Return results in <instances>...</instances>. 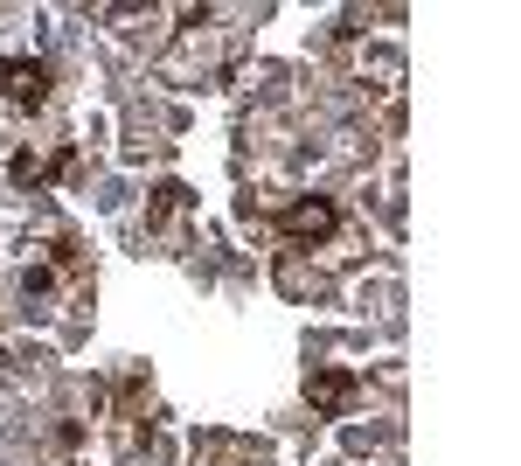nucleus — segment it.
<instances>
[{"label":"nucleus","mask_w":521,"mask_h":466,"mask_svg":"<svg viewBox=\"0 0 521 466\" xmlns=\"http://www.w3.org/2000/svg\"><path fill=\"white\" fill-rule=\"evenodd\" d=\"M341 230V209L327 202V195H299V202H285V216H278V237L285 244H327Z\"/></svg>","instance_id":"1"},{"label":"nucleus","mask_w":521,"mask_h":466,"mask_svg":"<svg viewBox=\"0 0 521 466\" xmlns=\"http://www.w3.org/2000/svg\"><path fill=\"white\" fill-rule=\"evenodd\" d=\"M0 98H7L14 112L49 105V63H35V56H7V63H0Z\"/></svg>","instance_id":"2"},{"label":"nucleus","mask_w":521,"mask_h":466,"mask_svg":"<svg viewBox=\"0 0 521 466\" xmlns=\"http://www.w3.org/2000/svg\"><path fill=\"white\" fill-rule=\"evenodd\" d=\"M355 390H362L355 369H313V376H306V404H313L320 418H341V411L355 404Z\"/></svg>","instance_id":"3"},{"label":"nucleus","mask_w":521,"mask_h":466,"mask_svg":"<svg viewBox=\"0 0 521 466\" xmlns=\"http://www.w3.org/2000/svg\"><path fill=\"white\" fill-rule=\"evenodd\" d=\"M7 181H14V188H42V181H49V167H42V160L21 147V154L7 160Z\"/></svg>","instance_id":"4"},{"label":"nucleus","mask_w":521,"mask_h":466,"mask_svg":"<svg viewBox=\"0 0 521 466\" xmlns=\"http://www.w3.org/2000/svg\"><path fill=\"white\" fill-rule=\"evenodd\" d=\"M174 209H188V188H181V181H167V188H160V202H153V223H160V216H174Z\"/></svg>","instance_id":"5"}]
</instances>
